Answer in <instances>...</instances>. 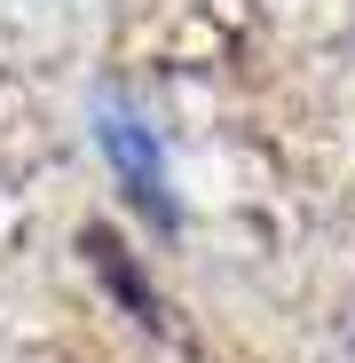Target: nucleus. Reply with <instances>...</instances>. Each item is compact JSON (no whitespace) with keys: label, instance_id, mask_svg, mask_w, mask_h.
I'll list each match as a JSON object with an SVG mask.
<instances>
[{"label":"nucleus","instance_id":"f257e3e1","mask_svg":"<svg viewBox=\"0 0 355 363\" xmlns=\"http://www.w3.org/2000/svg\"><path fill=\"white\" fill-rule=\"evenodd\" d=\"M95 135H103V150L118 158L127 190H135V198H142L150 213H166V174H158V143H150V135H142V127H135V118L118 111V103H103V127H95Z\"/></svg>","mask_w":355,"mask_h":363},{"label":"nucleus","instance_id":"f03ea898","mask_svg":"<svg viewBox=\"0 0 355 363\" xmlns=\"http://www.w3.org/2000/svg\"><path fill=\"white\" fill-rule=\"evenodd\" d=\"M79 253H87V261H95V269H103V277H111L118 292H127V308H135L142 324L158 316V308H150V292L135 284V269H127V253H118V237H111V229H87V237H79Z\"/></svg>","mask_w":355,"mask_h":363}]
</instances>
